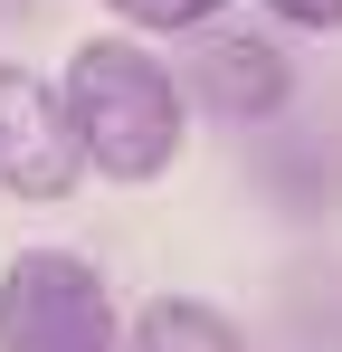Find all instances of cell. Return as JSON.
Segmentation results:
<instances>
[{
    "label": "cell",
    "instance_id": "1",
    "mask_svg": "<svg viewBox=\"0 0 342 352\" xmlns=\"http://www.w3.org/2000/svg\"><path fill=\"white\" fill-rule=\"evenodd\" d=\"M57 96H67V124H76V143H86V162L105 181H162L181 162V124H190V96L171 86L162 58H143L133 38H86L67 76H57Z\"/></svg>",
    "mask_w": 342,
    "mask_h": 352
},
{
    "label": "cell",
    "instance_id": "2",
    "mask_svg": "<svg viewBox=\"0 0 342 352\" xmlns=\"http://www.w3.org/2000/svg\"><path fill=\"white\" fill-rule=\"evenodd\" d=\"M0 352H114V295L76 248H19L0 267Z\"/></svg>",
    "mask_w": 342,
    "mask_h": 352
},
{
    "label": "cell",
    "instance_id": "3",
    "mask_svg": "<svg viewBox=\"0 0 342 352\" xmlns=\"http://www.w3.org/2000/svg\"><path fill=\"white\" fill-rule=\"evenodd\" d=\"M86 172V143L67 124V96L29 67H0V190L10 200H67Z\"/></svg>",
    "mask_w": 342,
    "mask_h": 352
},
{
    "label": "cell",
    "instance_id": "4",
    "mask_svg": "<svg viewBox=\"0 0 342 352\" xmlns=\"http://www.w3.org/2000/svg\"><path fill=\"white\" fill-rule=\"evenodd\" d=\"M190 96H200L219 124H276L285 96H295V67H285L276 38H200Z\"/></svg>",
    "mask_w": 342,
    "mask_h": 352
},
{
    "label": "cell",
    "instance_id": "5",
    "mask_svg": "<svg viewBox=\"0 0 342 352\" xmlns=\"http://www.w3.org/2000/svg\"><path fill=\"white\" fill-rule=\"evenodd\" d=\"M266 181H276L285 219H323L342 200V153H323L314 133H276V143H266Z\"/></svg>",
    "mask_w": 342,
    "mask_h": 352
},
{
    "label": "cell",
    "instance_id": "6",
    "mask_svg": "<svg viewBox=\"0 0 342 352\" xmlns=\"http://www.w3.org/2000/svg\"><path fill=\"white\" fill-rule=\"evenodd\" d=\"M133 352H247V333L200 295H162L133 314Z\"/></svg>",
    "mask_w": 342,
    "mask_h": 352
},
{
    "label": "cell",
    "instance_id": "7",
    "mask_svg": "<svg viewBox=\"0 0 342 352\" xmlns=\"http://www.w3.org/2000/svg\"><path fill=\"white\" fill-rule=\"evenodd\" d=\"M285 352H342V267L285 276Z\"/></svg>",
    "mask_w": 342,
    "mask_h": 352
},
{
    "label": "cell",
    "instance_id": "8",
    "mask_svg": "<svg viewBox=\"0 0 342 352\" xmlns=\"http://www.w3.org/2000/svg\"><path fill=\"white\" fill-rule=\"evenodd\" d=\"M105 10H124L133 29H209L228 0H105Z\"/></svg>",
    "mask_w": 342,
    "mask_h": 352
},
{
    "label": "cell",
    "instance_id": "9",
    "mask_svg": "<svg viewBox=\"0 0 342 352\" xmlns=\"http://www.w3.org/2000/svg\"><path fill=\"white\" fill-rule=\"evenodd\" d=\"M276 19H295V29H342V0H266Z\"/></svg>",
    "mask_w": 342,
    "mask_h": 352
},
{
    "label": "cell",
    "instance_id": "10",
    "mask_svg": "<svg viewBox=\"0 0 342 352\" xmlns=\"http://www.w3.org/2000/svg\"><path fill=\"white\" fill-rule=\"evenodd\" d=\"M0 19H29V0H0Z\"/></svg>",
    "mask_w": 342,
    "mask_h": 352
}]
</instances>
